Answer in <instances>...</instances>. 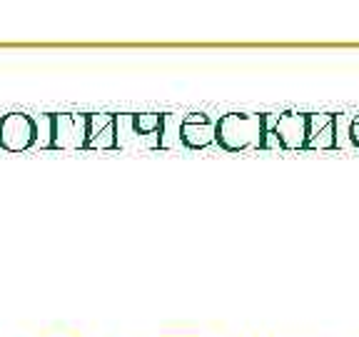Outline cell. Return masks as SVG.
<instances>
[{
    "label": "cell",
    "mask_w": 359,
    "mask_h": 337,
    "mask_svg": "<svg viewBox=\"0 0 359 337\" xmlns=\"http://www.w3.org/2000/svg\"><path fill=\"white\" fill-rule=\"evenodd\" d=\"M267 112H227L215 120V143L227 152L264 150L267 147Z\"/></svg>",
    "instance_id": "cell-1"
},
{
    "label": "cell",
    "mask_w": 359,
    "mask_h": 337,
    "mask_svg": "<svg viewBox=\"0 0 359 337\" xmlns=\"http://www.w3.org/2000/svg\"><path fill=\"white\" fill-rule=\"evenodd\" d=\"M50 150H85L90 135V112H50Z\"/></svg>",
    "instance_id": "cell-2"
},
{
    "label": "cell",
    "mask_w": 359,
    "mask_h": 337,
    "mask_svg": "<svg viewBox=\"0 0 359 337\" xmlns=\"http://www.w3.org/2000/svg\"><path fill=\"white\" fill-rule=\"evenodd\" d=\"M35 143H38V123L33 115L22 110H11L0 118V150H35Z\"/></svg>",
    "instance_id": "cell-3"
},
{
    "label": "cell",
    "mask_w": 359,
    "mask_h": 337,
    "mask_svg": "<svg viewBox=\"0 0 359 337\" xmlns=\"http://www.w3.org/2000/svg\"><path fill=\"white\" fill-rule=\"evenodd\" d=\"M282 150H307L309 143V112H282L272 133Z\"/></svg>",
    "instance_id": "cell-4"
},
{
    "label": "cell",
    "mask_w": 359,
    "mask_h": 337,
    "mask_svg": "<svg viewBox=\"0 0 359 337\" xmlns=\"http://www.w3.org/2000/svg\"><path fill=\"white\" fill-rule=\"evenodd\" d=\"M180 143L187 150H205L215 143V120L208 112H187L180 123Z\"/></svg>",
    "instance_id": "cell-5"
},
{
    "label": "cell",
    "mask_w": 359,
    "mask_h": 337,
    "mask_svg": "<svg viewBox=\"0 0 359 337\" xmlns=\"http://www.w3.org/2000/svg\"><path fill=\"white\" fill-rule=\"evenodd\" d=\"M85 150H120L118 112H90V135Z\"/></svg>",
    "instance_id": "cell-6"
},
{
    "label": "cell",
    "mask_w": 359,
    "mask_h": 337,
    "mask_svg": "<svg viewBox=\"0 0 359 337\" xmlns=\"http://www.w3.org/2000/svg\"><path fill=\"white\" fill-rule=\"evenodd\" d=\"M337 112H322L314 115L309 112V143L307 150H337L339 140H337Z\"/></svg>",
    "instance_id": "cell-7"
},
{
    "label": "cell",
    "mask_w": 359,
    "mask_h": 337,
    "mask_svg": "<svg viewBox=\"0 0 359 337\" xmlns=\"http://www.w3.org/2000/svg\"><path fill=\"white\" fill-rule=\"evenodd\" d=\"M130 128L152 150H160V138H163L165 130V112H130Z\"/></svg>",
    "instance_id": "cell-8"
},
{
    "label": "cell",
    "mask_w": 359,
    "mask_h": 337,
    "mask_svg": "<svg viewBox=\"0 0 359 337\" xmlns=\"http://www.w3.org/2000/svg\"><path fill=\"white\" fill-rule=\"evenodd\" d=\"M35 123H38V143H35V150H50V140H53L50 112H45V115L35 118Z\"/></svg>",
    "instance_id": "cell-9"
},
{
    "label": "cell",
    "mask_w": 359,
    "mask_h": 337,
    "mask_svg": "<svg viewBox=\"0 0 359 337\" xmlns=\"http://www.w3.org/2000/svg\"><path fill=\"white\" fill-rule=\"evenodd\" d=\"M349 140H352L354 145L359 147V115H354L352 125H349Z\"/></svg>",
    "instance_id": "cell-10"
}]
</instances>
